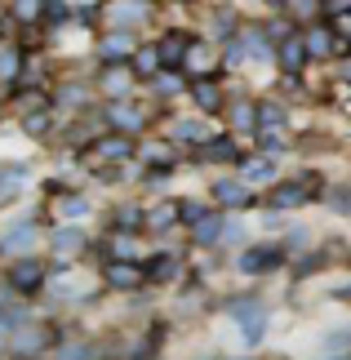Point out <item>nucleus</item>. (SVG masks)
Returning a JSON list of instances; mask_svg holds the SVG:
<instances>
[{"label": "nucleus", "instance_id": "obj_11", "mask_svg": "<svg viewBox=\"0 0 351 360\" xmlns=\"http://www.w3.org/2000/svg\"><path fill=\"white\" fill-rule=\"evenodd\" d=\"M134 85H138V72H134V67H125V63H107V67H103V76H98V89H103L111 103L129 98V89H134Z\"/></svg>", "mask_w": 351, "mask_h": 360}, {"label": "nucleus", "instance_id": "obj_34", "mask_svg": "<svg viewBox=\"0 0 351 360\" xmlns=\"http://www.w3.org/2000/svg\"><path fill=\"white\" fill-rule=\"evenodd\" d=\"M320 352H329V356H343V352H351V325H343V329H333V334H325V338H320Z\"/></svg>", "mask_w": 351, "mask_h": 360}, {"label": "nucleus", "instance_id": "obj_37", "mask_svg": "<svg viewBox=\"0 0 351 360\" xmlns=\"http://www.w3.org/2000/svg\"><path fill=\"white\" fill-rule=\"evenodd\" d=\"M58 214L67 218V223H72V218H85V214H89V200L80 196V191H72V196H63V200H58Z\"/></svg>", "mask_w": 351, "mask_h": 360}, {"label": "nucleus", "instance_id": "obj_24", "mask_svg": "<svg viewBox=\"0 0 351 360\" xmlns=\"http://www.w3.org/2000/svg\"><path fill=\"white\" fill-rule=\"evenodd\" d=\"M129 67L138 72V80H151V76H160V72H165L160 45H138V49H134V58H129Z\"/></svg>", "mask_w": 351, "mask_h": 360}, {"label": "nucleus", "instance_id": "obj_12", "mask_svg": "<svg viewBox=\"0 0 351 360\" xmlns=\"http://www.w3.org/2000/svg\"><path fill=\"white\" fill-rule=\"evenodd\" d=\"M302 45H307V58H333V49H338V32H333V22H307L302 27Z\"/></svg>", "mask_w": 351, "mask_h": 360}, {"label": "nucleus", "instance_id": "obj_4", "mask_svg": "<svg viewBox=\"0 0 351 360\" xmlns=\"http://www.w3.org/2000/svg\"><path fill=\"white\" fill-rule=\"evenodd\" d=\"M227 311H231V321L241 325V338L249 342V347H258L262 334H267V307H262V298L258 294H241V298L227 302Z\"/></svg>", "mask_w": 351, "mask_h": 360}, {"label": "nucleus", "instance_id": "obj_32", "mask_svg": "<svg viewBox=\"0 0 351 360\" xmlns=\"http://www.w3.org/2000/svg\"><path fill=\"white\" fill-rule=\"evenodd\" d=\"M9 13H13L18 22H40V18L49 13V0H13Z\"/></svg>", "mask_w": 351, "mask_h": 360}, {"label": "nucleus", "instance_id": "obj_44", "mask_svg": "<svg viewBox=\"0 0 351 360\" xmlns=\"http://www.w3.org/2000/svg\"><path fill=\"white\" fill-rule=\"evenodd\" d=\"M325 13L338 18V13H351V0H325Z\"/></svg>", "mask_w": 351, "mask_h": 360}, {"label": "nucleus", "instance_id": "obj_25", "mask_svg": "<svg viewBox=\"0 0 351 360\" xmlns=\"http://www.w3.org/2000/svg\"><path fill=\"white\" fill-rule=\"evenodd\" d=\"M53 107H72V112H89L94 107V85H63L53 94Z\"/></svg>", "mask_w": 351, "mask_h": 360}, {"label": "nucleus", "instance_id": "obj_17", "mask_svg": "<svg viewBox=\"0 0 351 360\" xmlns=\"http://www.w3.org/2000/svg\"><path fill=\"white\" fill-rule=\"evenodd\" d=\"M134 32H116V27H107V36L98 40V58L103 63H125V58H134Z\"/></svg>", "mask_w": 351, "mask_h": 360}, {"label": "nucleus", "instance_id": "obj_47", "mask_svg": "<svg viewBox=\"0 0 351 360\" xmlns=\"http://www.w3.org/2000/svg\"><path fill=\"white\" fill-rule=\"evenodd\" d=\"M178 5H196V0H178Z\"/></svg>", "mask_w": 351, "mask_h": 360}, {"label": "nucleus", "instance_id": "obj_28", "mask_svg": "<svg viewBox=\"0 0 351 360\" xmlns=\"http://www.w3.org/2000/svg\"><path fill=\"white\" fill-rule=\"evenodd\" d=\"M241 174H245V183L254 178V183H272V174H276V160L267 156H241Z\"/></svg>", "mask_w": 351, "mask_h": 360}, {"label": "nucleus", "instance_id": "obj_40", "mask_svg": "<svg viewBox=\"0 0 351 360\" xmlns=\"http://www.w3.org/2000/svg\"><path fill=\"white\" fill-rule=\"evenodd\" d=\"M151 89L170 98V94H178V89H182V72H160V76H151Z\"/></svg>", "mask_w": 351, "mask_h": 360}, {"label": "nucleus", "instance_id": "obj_6", "mask_svg": "<svg viewBox=\"0 0 351 360\" xmlns=\"http://www.w3.org/2000/svg\"><path fill=\"white\" fill-rule=\"evenodd\" d=\"M45 281H49V276H45V262H40L36 254L9 262V271H5V285L13 289V294H40Z\"/></svg>", "mask_w": 351, "mask_h": 360}, {"label": "nucleus", "instance_id": "obj_39", "mask_svg": "<svg viewBox=\"0 0 351 360\" xmlns=\"http://www.w3.org/2000/svg\"><path fill=\"white\" fill-rule=\"evenodd\" d=\"M49 112H53V107H40V112H23V129L32 134V138H40V134L49 129Z\"/></svg>", "mask_w": 351, "mask_h": 360}, {"label": "nucleus", "instance_id": "obj_3", "mask_svg": "<svg viewBox=\"0 0 351 360\" xmlns=\"http://www.w3.org/2000/svg\"><path fill=\"white\" fill-rule=\"evenodd\" d=\"M320 196V178L316 174H298V178H289V183H276L272 187V196H267V210L280 214V210H302V205H312Z\"/></svg>", "mask_w": 351, "mask_h": 360}, {"label": "nucleus", "instance_id": "obj_16", "mask_svg": "<svg viewBox=\"0 0 351 360\" xmlns=\"http://www.w3.org/2000/svg\"><path fill=\"white\" fill-rule=\"evenodd\" d=\"M276 63H280L285 76H302V67L312 63V58H307V45H302V32H293V36L280 40V45H276Z\"/></svg>", "mask_w": 351, "mask_h": 360}, {"label": "nucleus", "instance_id": "obj_2", "mask_svg": "<svg viewBox=\"0 0 351 360\" xmlns=\"http://www.w3.org/2000/svg\"><path fill=\"white\" fill-rule=\"evenodd\" d=\"M134 151H138V143H134V134H98L89 147H80V160L89 165V169H107V165H125V160H134Z\"/></svg>", "mask_w": 351, "mask_h": 360}, {"label": "nucleus", "instance_id": "obj_5", "mask_svg": "<svg viewBox=\"0 0 351 360\" xmlns=\"http://www.w3.org/2000/svg\"><path fill=\"white\" fill-rule=\"evenodd\" d=\"M103 285L116 289V294H129V289L147 285V267L138 258H107L103 262Z\"/></svg>", "mask_w": 351, "mask_h": 360}, {"label": "nucleus", "instance_id": "obj_27", "mask_svg": "<svg viewBox=\"0 0 351 360\" xmlns=\"http://www.w3.org/2000/svg\"><path fill=\"white\" fill-rule=\"evenodd\" d=\"M18 72H23V49L13 45V40H0V80H5V85H13V80H18Z\"/></svg>", "mask_w": 351, "mask_h": 360}, {"label": "nucleus", "instance_id": "obj_36", "mask_svg": "<svg viewBox=\"0 0 351 360\" xmlns=\"http://www.w3.org/2000/svg\"><path fill=\"white\" fill-rule=\"evenodd\" d=\"M231 27H236V13L231 9H218L214 18H209V32H214L209 40H231Z\"/></svg>", "mask_w": 351, "mask_h": 360}, {"label": "nucleus", "instance_id": "obj_41", "mask_svg": "<svg viewBox=\"0 0 351 360\" xmlns=\"http://www.w3.org/2000/svg\"><path fill=\"white\" fill-rule=\"evenodd\" d=\"M329 205H333V214H351V183L338 187V191H329Z\"/></svg>", "mask_w": 351, "mask_h": 360}, {"label": "nucleus", "instance_id": "obj_29", "mask_svg": "<svg viewBox=\"0 0 351 360\" xmlns=\"http://www.w3.org/2000/svg\"><path fill=\"white\" fill-rule=\"evenodd\" d=\"M178 223V200H160L147 210V231H170Z\"/></svg>", "mask_w": 351, "mask_h": 360}, {"label": "nucleus", "instance_id": "obj_30", "mask_svg": "<svg viewBox=\"0 0 351 360\" xmlns=\"http://www.w3.org/2000/svg\"><path fill=\"white\" fill-rule=\"evenodd\" d=\"M178 276V254H160L147 262V285H170Z\"/></svg>", "mask_w": 351, "mask_h": 360}, {"label": "nucleus", "instance_id": "obj_43", "mask_svg": "<svg viewBox=\"0 0 351 360\" xmlns=\"http://www.w3.org/2000/svg\"><path fill=\"white\" fill-rule=\"evenodd\" d=\"M329 22H333V32H338L347 45H351V13H338V18H329Z\"/></svg>", "mask_w": 351, "mask_h": 360}, {"label": "nucleus", "instance_id": "obj_23", "mask_svg": "<svg viewBox=\"0 0 351 360\" xmlns=\"http://www.w3.org/2000/svg\"><path fill=\"white\" fill-rule=\"evenodd\" d=\"M170 138H174L178 147H200V143H209L214 134H209L205 120H174V124H170Z\"/></svg>", "mask_w": 351, "mask_h": 360}, {"label": "nucleus", "instance_id": "obj_45", "mask_svg": "<svg viewBox=\"0 0 351 360\" xmlns=\"http://www.w3.org/2000/svg\"><path fill=\"white\" fill-rule=\"evenodd\" d=\"M9 294H13V289H0V302H5V298H9Z\"/></svg>", "mask_w": 351, "mask_h": 360}, {"label": "nucleus", "instance_id": "obj_9", "mask_svg": "<svg viewBox=\"0 0 351 360\" xmlns=\"http://www.w3.org/2000/svg\"><path fill=\"white\" fill-rule=\"evenodd\" d=\"M289 249L285 245H249L241 258H236V267H241L245 276H262V271H276L280 262H285Z\"/></svg>", "mask_w": 351, "mask_h": 360}, {"label": "nucleus", "instance_id": "obj_26", "mask_svg": "<svg viewBox=\"0 0 351 360\" xmlns=\"http://www.w3.org/2000/svg\"><path fill=\"white\" fill-rule=\"evenodd\" d=\"M0 249H36V223L27 218V223H13L0 231Z\"/></svg>", "mask_w": 351, "mask_h": 360}, {"label": "nucleus", "instance_id": "obj_38", "mask_svg": "<svg viewBox=\"0 0 351 360\" xmlns=\"http://www.w3.org/2000/svg\"><path fill=\"white\" fill-rule=\"evenodd\" d=\"M285 124V107L280 103H258V129H276Z\"/></svg>", "mask_w": 351, "mask_h": 360}, {"label": "nucleus", "instance_id": "obj_35", "mask_svg": "<svg viewBox=\"0 0 351 360\" xmlns=\"http://www.w3.org/2000/svg\"><path fill=\"white\" fill-rule=\"evenodd\" d=\"M205 214H209V205H205V200H191V196H182V200H178V223L196 227V223H200Z\"/></svg>", "mask_w": 351, "mask_h": 360}, {"label": "nucleus", "instance_id": "obj_14", "mask_svg": "<svg viewBox=\"0 0 351 360\" xmlns=\"http://www.w3.org/2000/svg\"><path fill=\"white\" fill-rule=\"evenodd\" d=\"M214 200L222 205V210H249L254 205V191H249L245 178H214Z\"/></svg>", "mask_w": 351, "mask_h": 360}, {"label": "nucleus", "instance_id": "obj_7", "mask_svg": "<svg viewBox=\"0 0 351 360\" xmlns=\"http://www.w3.org/2000/svg\"><path fill=\"white\" fill-rule=\"evenodd\" d=\"M147 18H151L147 0H107V5H103V22L116 27V32H138Z\"/></svg>", "mask_w": 351, "mask_h": 360}, {"label": "nucleus", "instance_id": "obj_20", "mask_svg": "<svg viewBox=\"0 0 351 360\" xmlns=\"http://www.w3.org/2000/svg\"><path fill=\"white\" fill-rule=\"evenodd\" d=\"M191 103L200 107V112H222L227 107V98H222V89H218V80L214 76H205V80H191Z\"/></svg>", "mask_w": 351, "mask_h": 360}, {"label": "nucleus", "instance_id": "obj_33", "mask_svg": "<svg viewBox=\"0 0 351 360\" xmlns=\"http://www.w3.org/2000/svg\"><path fill=\"white\" fill-rule=\"evenodd\" d=\"M254 143H258V151H267V156H280V151H289V134H280V124H276V129H258Z\"/></svg>", "mask_w": 351, "mask_h": 360}, {"label": "nucleus", "instance_id": "obj_21", "mask_svg": "<svg viewBox=\"0 0 351 360\" xmlns=\"http://www.w3.org/2000/svg\"><path fill=\"white\" fill-rule=\"evenodd\" d=\"M222 116L231 120V134H245V138L258 134V107L254 103H227V107H222Z\"/></svg>", "mask_w": 351, "mask_h": 360}, {"label": "nucleus", "instance_id": "obj_1", "mask_svg": "<svg viewBox=\"0 0 351 360\" xmlns=\"http://www.w3.org/2000/svg\"><path fill=\"white\" fill-rule=\"evenodd\" d=\"M58 329L49 321H32V316H18V325H13V338H9V356L18 360H32V356H49L58 347Z\"/></svg>", "mask_w": 351, "mask_h": 360}, {"label": "nucleus", "instance_id": "obj_18", "mask_svg": "<svg viewBox=\"0 0 351 360\" xmlns=\"http://www.w3.org/2000/svg\"><path fill=\"white\" fill-rule=\"evenodd\" d=\"M160 58H165V72H182V58H187V45H191V36L187 32H165L160 40Z\"/></svg>", "mask_w": 351, "mask_h": 360}, {"label": "nucleus", "instance_id": "obj_13", "mask_svg": "<svg viewBox=\"0 0 351 360\" xmlns=\"http://www.w3.org/2000/svg\"><path fill=\"white\" fill-rule=\"evenodd\" d=\"M134 160H143V169H174V165H178V143L143 138V147L134 151Z\"/></svg>", "mask_w": 351, "mask_h": 360}, {"label": "nucleus", "instance_id": "obj_31", "mask_svg": "<svg viewBox=\"0 0 351 360\" xmlns=\"http://www.w3.org/2000/svg\"><path fill=\"white\" fill-rule=\"evenodd\" d=\"M280 5H285V13H289V18L293 22H316L320 18V13H325V0H280Z\"/></svg>", "mask_w": 351, "mask_h": 360}, {"label": "nucleus", "instance_id": "obj_15", "mask_svg": "<svg viewBox=\"0 0 351 360\" xmlns=\"http://www.w3.org/2000/svg\"><path fill=\"white\" fill-rule=\"evenodd\" d=\"M196 156L205 165H241V143H236V134H218L196 147Z\"/></svg>", "mask_w": 351, "mask_h": 360}, {"label": "nucleus", "instance_id": "obj_19", "mask_svg": "<svg viewBox=\"0 0 351 360\" xmlns=\"http://www.w3.org/2000/svg\"><path fill=\"white\" fill-rule=\"evenodd\" d=\"M222 227H227V214H214L209 210L200 223L191 227V245L196 249H209V245H222Z\"/></svg>", "mask_w": 351, "mask_h": 360}, {"label": "nucleus", "instance_id": "obj_42", "mask_svg": "<svg viewBox=\"0 0 351 360\" xmlns=\"http://www.w3.org/2000/svg\"><path fill=\"white\" fill-rule=\"evenodd\" d=\"M13 325H18V316H5V311H0V352H9V338H13Z\"/></svg>", "mask_w": 351, "mask_h": 360}, {"label": "nucleus", "instance_id": "obj_22", "mask_svg": "<svg viewBox=\"0 0 351 360\" xmlns=\"http://www.w3.org/2000/svg\"><path fill=\"white\" fill-rule=\"evenodd\" d=\"M49 245H53V254H58V258H76L89 240H85V231H80V227H53L49 231Z\"/></svg>", "mask_w": 351, "mask_h": 360}, {"label": "nucleus", "instance_id": "obj_48", "mask_svg": "<svg viewBox=\"0 0 351 360\" xmlns=\"http://www.w3.org/2000/svg\"><path fill=\"white\" fill-rule=\"evenodd\" d=\"M249 360H254V356H249Z\"/></svg>", "mask_w": 351, "mask_h": 360}, {"label": "nucleus", "instance_id": "obj_10", "mask_svg": "<svg viewBox=\"0 0 351 360\" xmlns=\"http://www.w3.org/2000/svg\"><path fill=\"white\" fill-rule=\"evenodd\" d=\"M103 116H107V129H116V134H143L147 129V112H143V107H134L129 98L107 103Z\"/></svg>", "mask_w": 351, "mask_h": 360}, {"label": "nucleus", "instance_id": "obj_46", "mask_svg": "<svg viewBox=\"0 0 351 360\" xmlns=\"http://www.w3.org/2000/svg\"><path fill=\"white\" fill-rule=\"evenodd\" d=\"M191 360H218V356H191Z\"/></svg>", "mask_w": 351, "mask_h": 360}, {"label": "nucleus", "instance_id": "obj_8", "mask_svg": "<svg viewBox=\"0 0 351 360\" xmlns=\"http://www.w3.org/2000/svg\"><path fill=\"white\" fill-rule=\"evenodd\" d=\"M214 72H218L214 40H205V36H191V45H187V58H182V76H191V80H205V76H214Z\"/></svg>", "mask_w": 351, "mask_h": 360}]
</instances>
